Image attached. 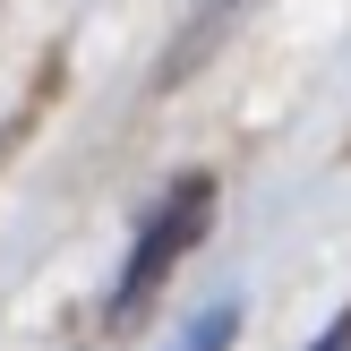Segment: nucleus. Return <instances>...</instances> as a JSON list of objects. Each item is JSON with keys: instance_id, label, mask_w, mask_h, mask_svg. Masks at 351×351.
I'll return each instance as SVG.
<instances>
[{"instance_id": "nucleus-2", "label": "nucleus", "mask_w": 351, "mask_h": 351, "mask_svg": "<svg viewBox=\"0 0 351 351\" xmlns=\"http://www.w3.org/2000/svg\"><path fill=\"white\" fill-rule=\"evenodd\" d=\"M232 335H240V300H215V308L180 335V351H232Z\"/></svg>"}, {"instance_id": "nucleus-3", "label": "nucleus", "mask_w": 351, "mask_h": 351, "mask_svg": "<svg viewBox=\"0 0 351 351\" xmlns=\"http://www.w3.org/2000/svg\"><path fill=\"white\" fill-rule=\"evenodd\" d=\"M308 351H351V308H343V317H335V326H326V335H317V343H308Z\"/></svg>"}, {"instance_id": "nucleus-1", "label": "nucleus", "mask_w": 351, "mask_h": 351, "mask_svg": "<svg viewBox=\"0 0 351 351\" xmlns=\"http://www.w3.org/2000/svg\"><path fill=\"white\" fill-rule=\"evenodd\" d=\"M206 215H215V180H206V171H189V180H171L163 197H154V215L137 223V240H129V266H120V283H112V326L146 317V300L171 283V266L197 249Z\"/></svg>"}]
</instances>
